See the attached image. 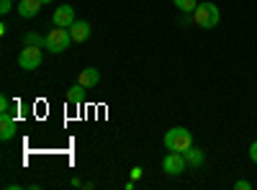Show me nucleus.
<instances>
[{"label": "nucleus", "instance_id": "nucleus-1", "mask_svg": "<svg viewBox=\"0 0 257 190\" xmlns=\"http://www.w3.org/2000/svg\"><path fill=\"white\" fill-rule=\"evenodd\" d=\"M193 21H196L201 29H216L219 21H221V11L213 3H201L196 11H193Z\"/></svg>", "mask_w": 257, "mask_h": 190}, {"label": "nucleus", "instance_id": "nucleus-2", "mask_svg": "<svg viewBox=\"0 0 257 190\" xmlns=\"http://www.w3.org/2000/svg\"><path fill=\"white\" fill-rule=\"evenodd\" d=\"M165 146L167 149H173V152H185L188 146H193V134L188 129H183V126H175V129H170L165 134Z\"/></svg>", "mask_w": 257, "mask_h": 190}, {"label": "nucleus", "instance_id": "nucleus-3", "mask_svg": "<svg viewBox=\"0 0 257 190\" xmlns=\"http://www.w3.org/2000/svg\"><path fill=\"white\" fill-rule=\"evenodd\" d=\"M70 44H72V34H70V29H59V26H54V29L47 34V47H44V49H49V52H54V54H62Z\"/></svg>", "mask_w": 257, "mask_h": 190}, {"label": "nucleus", "instance_id": "nucleus-4", "mask_svg": "<svg viewBox=\"0 0 257 190\" xmlns=\"http://www.w3.org/2000/svg\"><path fill=\"white\" fill-rule=\"evenodd\" d=\"M185 167H188V162H185L183 152H173V149H167V154L162 157V172H165V175L178 177V175H183V172H185Z\"/></svg>", "mask_w": 257, "mask_h": 190}, {"label": "nucleus", "instance_id": "nucleus-5", "mask_svg": "<svg viewBox=\"0 0 257 190\" xmlns=\"http://www.w3.org/2000/svg\"><path fill=\"white\" fill-rule=\"evenodd\" d=\"M41 47H31V44H26L24 49L18 52V67L21 70H36V67H41Z\"/></svg>", "mask_w": 257, "mask_h": 190}, {"label": "nucleus", "instance_id": "nucleus-6", "mask_svg": "<svg viewBox=\"0 0 257 190\" xmlns=\"http://www.w3.org/2000/svg\"><path fill=\"white\" fill-rule=\"evenodd\" d=\"M75 21H77V18H75V8H72V6H59V8H54V26L70 29Z\"/></svg>", "mask_w": 257, "mask_h": 190}, {"label": "nucleus", "instance_id": "nucleus-7", "mask_svg": "<svg viewBox=\"0 0 257 190\" xmlns=\"http://www.w3.org/2000/svg\"><path fill=\"white\" fill-rule=\"evenodd\" d=\"M16 136V118L13 113H0V139L11 141Z\"/></svg>", "mask_w": 257, "mask_h": 190}, {"label": "nucleus", "instance_id": "nucleus-8", "mask_svg": "<svg viewBox=\"0 0 257 190\" xmlns=\"http://www.w3.org/2000/svg\"><path fill=\"white\" fill-rule=\"evenodd\" d=\"M77 82H80L82 88L93 90V88H98V82H100V72H98L95 67H85V70L77 75Z\"/></svg>", "mask_w": 257, "mask_h": 190}, {"label": "nucleus", "instance_id": "nucleus-9", "mask_svg": "<svg viewBox=\"0 0 257 190\" xmlns=\"http://www.w3.org/2000/svg\"><path fill=\"white\" fill-rule=\"evenodd\" d=\"M70 34H72L75 44H82V41L90 39V24L88 21H75V24L70 26Z\"/></svg>", "mask_w": 257, "mask_h": 190}, {"label": "nucleus", "instance_id": "nucleus-10", "mask_svg": "<svg viewBox=\"0 0 257 190\" xmlns=\"http://www.w3.org/2000/svg\"><path fill=\"white\" fill-rule=\"evenodd\" d=\"M16 11H18L21 18H36L39 11H41V0H21Z\"/></svg>", "mask_w": 257, "mask_h": 190}, {"label": "nucleus", "instance_id": "nucleus-11", "mask_svg": "<svg viewBox=\"0 0 257 190\" xmlns=\"http://www.w3.org/2000/svg\"><path fill=\"white\" fill-rule=\"evenodd\" d=\"M183 157H185L188 167H201V164L206 162V154L198 149V146H188V149L183 152Z\"/></svg>", "mask_w": 257, "mask_h": 190}, {"label": "nucleus", "instance_id": "nucleus-12", "mask_svg": "<svg viewBox=\"0 0 257 190\" xmlns=\"http://www.w3.org/2000/svg\"><path fill=\"white\" fill-rule=\"evenodd\" d=\"M85 90H88V88H82L80 82H77V85H72V88L67 90V103H70V105H80L82 98H85Z\"/></svg>", "mask_w": 257, "mask_h": 190}, {"label": "nucleus", "instance_id": "nucleus-13", "mask_svg": "<svg viewBox=\"0 0 257 190\" xmlns=\"http://www.w3.org/2000/svg\"><path fill=\"white\" fill-rule=\"evenodd\" d=\"M24 44H31V47H47V36H41L36 31H29L24 36Z\"/></svg>", "mask_w": 257, "mask_h": 190}, {"label": "nucleus", "instance_id": "nucleus-14", "mask_svg": "<svg viewBox=\"0 0 257 190\" xmlns=\"http://www.w3.org/2000/svg\"><path fill=\"white\" fill-rule=\"evenodd\" d=\"M175 8H180V13H193L198 8V0H173Z\"/></svg>", "mask_w": 257, "mask_h": 190}, {"label": "nucleus", "instance_id": "nucleus-15", "mask_svg": "<svg viewBox=\"0 0 257 190\" xmlns=\"http://www.w3.org/2000/svg\"><path fill=\"white\" fill-rule=\"evenodd\" d=\"M0 113H13V111H11V100H8V95L0 98Z\"/></svg>", "mask_w": 257, "mask_h": 190}, {"label": "nucleus", "instance_id": "nucleus-16", "mask_svg": "<svg viewBox=\"0 0 257 190\" xmlns=\"http://www.w3.org/2000/svg\"><path fill=\"white\" fill-rule=\"evenodd\" d=\"M11 11H13V3H11V0H0V13L6 16V13H11Z\"/></svg>", "mask_w": 257, "mask_h": 190}, {"label": "nucleus", "instance_id": "nucleus-17", "mask_svg": "<svg viewBox=\"0 0 257 190\" xmlns=\"http://www.w3.org/2000/svg\"><path fill=\"white\" fill-rule=\"evenodd\" d=\"M234 187H237V190H252V182L249 180H237V182H234Z\"/></svg>", "mask_w": 257, "mask_h": 190}, {"label": "nucleus", "instance_id": "nucleus-18", "mask_svg": "<svg viewBox=\"0 0 257 190\" xmlns=\"http://www.w3.org/2000/svg\"><path fill=\"white\" fill-rule=\"evenodd\" d=\"M247 154H249V159L257 164V141H252V144H249V152H247Z\"/></svg>", "mask_w": 257, "mask_h": 190}, {"label": "nucleus", "instance_id": "nucleus-19", "mask_svg": "<svg viewBox=\"0 0 257 190\" xmlns=\"http://www.w3.org/2000/svg\"><path fill=\"white\" fill-rule=\"evenodd\" d=\"M142 167H134V170H132V180H142Z\"/></svg>", "mask_w": 257, "mask_h": 190}, {"label": "nucleus", "instance_id": "nucleus-20", "mask_svg": "<svg viewBox=\"0 0 257 190\" xmlns=\"http://www.w3.org/2000/svg\"><path fill=\"white\" fill-rule=\"evenodd\" d=\"M54 3V0H41V6H52Z\"/></svg>", "mask_w": 257, "mask_h": 190}]
</instances>
